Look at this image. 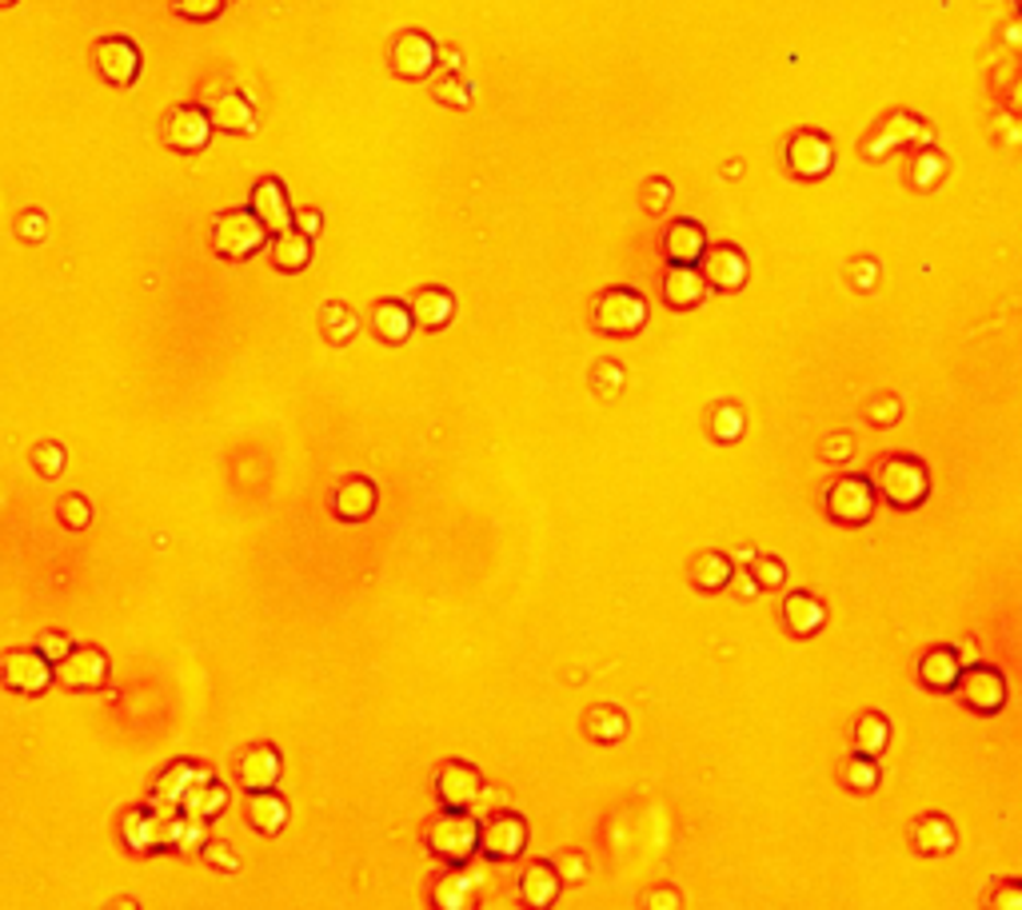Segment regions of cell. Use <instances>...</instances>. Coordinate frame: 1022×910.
<instances>
[{
	"instance_id": "44dd1931",
	"label": "cell",
	"mask_w": 1022,
	"mask_h": 910,
	"mask_svg": "<svg viewBox=\"0 0 1022 910\" xmlns=\"http://www.w3.org/2000/svg\"><path fill=\"white\" fill-rule=\"evenodd\" d=\"M407 312H412V324L424 332H443L456 319V296H451L448 288H419L416 296L407 300Z\"/></svg>"
},
{
	"instance_id": "d590c367",
	"label": "cell",
	"mask_w": 1022,
	"mask_h": 910,
	"mask_svg": "<svg viewBox=\"0 0 1022 910\" xmlns=\"http://www.w3.org/2000/svg\"><path fill=\"white\" fill-rule=\"evenodd\" d=\"M883 771L879 763H875V755H863V751H855V755L843 763V787L851 790V795H871V790L879 787Z\"/></svg>"
},
{
	"instance_id": "277c9868",
	"label": "cell",
	"mask_w": 1022,
	"mask_h": 910,
	"mask_svg": "<svg viewBox=\"0 0 1022 910\" xmlns=\"http://www.w3.org/2000/svg\"><path fill=\"white\" fill-rule=\"evenodd\" d=\"M823 507L839 527H863L875 519L879 495H875V483L867 475H835V480L827 483Z\"/></svg>"
},
{
	"instance_id": "1f68e13d",
	"label": "cell",
	"mask_w": 1022,
	"mask_h": 910,
	"mask_svg": "<svg viewBox=\"0 0 1022 910\" xmlns=\"http://www.w3.org/2000/svg\"><path fill=\"white\" fill-rule=\"evenodd\" d=\"M687 575H692V583L699 587V592H723L727 583H731V575H735V563L727 560L723 551H699L692 560V568H687Z\"/></svg>"
},
{
	"instance_id": "7402d4cb",
	"label": "cell",
	"mask_w": 1022,
	"mask_h": 910,
	"mask_svg": "<svg viewBox=\"0 0 1022 910\" xmlns=\"http://www.w3.org/2000/svg\"><path fill=\"white\" fill-rule=\"evenodd\" d=\"M519 902L528 910H548L555 907V899H560L563 890V878H560V867L555 863H531L524 875H519Z\"/></svg>"
},
{
	"instance_id": "f1b7e54d",
	"label": "cell",
	"mask_w": 1022,
	"mask_h": 910,
	"mask_svg": "<svg viewBox=\"0 0 1022 910\" xmlns=\"http://www.w3.org/2000/svg\"><path fill=\"white\" fill-rule=\"evenodd\" d=\"M224 807H228V787L212 779L209 771H204V775H200V779L188 787L184 799H180V811L192 814V819H204V823H209V819H216Z\"/></svg>"
},
{
	"instance_id": "ab89813d",
	"label": "cell",
	"mask_w": 1022,
	"mask_h": 910,
	"mask_svg": "<svg viewBox=\"0 0 1022 910\" xmlns=\"http://www.w3.org/2000/svg\"><path fill=\"white\" fill-rule=\"evenodd\" d=\"M982 907L990 910H1022V883L1019 878H1002L990 887V895L982 899Z\"/></svg>"
},
{
	"instance_id": "83f0119b",
	"label": "cell",
	"mask_w": 1022,
	"mask_h": 910,
	"mask_svg": "<svg viewBox=\"0 0 1022 910\" xmlns=\"http://www.w3.org/2000/svg\"><path fill=\"white\" fill-rule=\"evenodd\" d=\"M368 324H372L375 340L392 344V348H396V344H404L407 336H412V328H416L404 300H380V304L372 307V319H368Z\"/></svg>"
},
{
	"instance_id": "ffe728a7",
	"label": "cell",
	"mask_w": 1022,
	"mask_h": 910,
	"mask_svg": "<svg viewBox=\"0 0 1022 910\" xmlns=\"http://www.w3.org/2000/svg\"><path fill=\"white\" fill-rule=\"evenodd\" d=\"M375 483L368 480V475H348V480H340V487L332 492V512H336V519H344V524H363V519H372L375 512Z\"/></svg>"
},
{
	"instance_id": "ba28073f",
	"label": "cell",
	"mask_w": 1022,
	"mask_h": 910,
	"mask_svg": "<svg viewBox=\"0 0 1022 910\" xmlns=\"http://www.w3.org/2000/svg\"><path fill=\"white\" fill-rule=\"evenodd\" d=\"M436 799L448 811H472L475 802L484 799V775L463 759H448L436 771Z\"/></svg>"
},
{
	"instance_id": "f546056e",
	"label": "cell",
	"mask_w": 1022,
	"mask_h": 910,
	"mask_svg": "<svg viewBox=\"0 0 1022 910\" xmlns=\"http://www.w3.org/2000/svg\"><path fill=\"white\" fill-rule=\"evenodd\" d=\"M248 823H252V831L260 834H280L288 827V802L284 795H276V787L268 790H248Z\"/></svg>"
},
{
	"instance_id": "8fae6325",
	"label": "cell",
	"mask_w": 1022,
	"mask_h": 910,
	"mask_svg": "<svg viewBox=\"0 0 1022 910\" xmlns=\"http://www.w3.org/2000/svg\"><path fill=\"white\" fill-rule=\"evenodd\" d=\"M53 679L68 692H97L109 683V655L100 648H72L60 663H53Z\"/></svg>"
},
{
	"instance_id": "7c38bea8",
	"label": "cell",
	"mask_w": 1022,
	"mask_h": 910,
	"mask_svg": "<svg viewBox=\"0 0 1022 910\" xmlns=\"http://www.w3.org/2000/svg\"><path fill=\"white\" fill-rule=\"evenodd\" d=\"M92 60H97L100 80L112 88H133L136 77H141V48L128 36H104V41H97Z\"/></svg>"
},
{
	"instance_id": "3957f363",
	"label": "cell",
	"mask_w": 1022,
	"mask_h": 910,
	"mask_svg": "<svg viewBox=\"0 0 1022 910\" xmlns=\"http://www.w3.org/2000/svg\"><path fill=\"white\" fill-rule=\"evenodd\" d=\"M209 240L212 252L221 256V260H248V256H256L268 244V228L256 220L252 209H232L212 220Z\"/></svg>"
},
{
	"instance_id": "cb8c5ba5",
	"label": "cell",
	"mask_w": 1022,
	"mask_h": 910,
	"mask_svg": "<svg viewBox=\"0 0 1022 910\" xmlns=\"http://www.w3.org/2000/svg\"><path fill=\"white\" fill-rule=\"evenodd\" d=\"M707 248V232L695 220H671L663 232V256L667 263H699Z\"/></svg>"
},
{
	"instance_id": "ac0fdd59",
	"label": "cell",
	"mask_w": 1022,
	"mask_h": 910,
	"mask_svg": "<svg viewBox=\"0 0 1022 910\" xmlns=\"http://www.w3.org/2000/svg\"><path fill=\"white\" fill-rule=\"evenodd\" d=\"M280 775H284V759L272 743H252L236 763V779L244 790H268L280 783Z\"/></svg>"
},
{
	"instance_id": "836d02e7",
	"label": "cell",
	"mask_w": 1022,
	"mask_h": 910,
	"mask_svg": "<svg viewBox=\"0 0 1022 910\" xmlns=\"http://www.w3.org/2000/svg\"><path fill=\"white\" fill-rule=\"evenodd\" d=\"M583 731H587V739H595V743H619V739L627 735V719L616 703H595V707H587V715H583Z\"/></svg>"
},
{
	"instance_id": "7a4b0ae2",
	"label": "cell",
	"mask_w": 1022,
	"mask_h": 910,
	"mask_svg": "<svg viewBox=\"0 0 1022 910\" xmlns=\"http://www.w3.org/2000/svg\"><path fill=\"white\" fill-rule=\"evenodd\" d=\"M475 843H480V823H475L468 811H448V807H443V811L436 814V819H428V827H424V846L440 858L443 867L472 863Z\"/></svg>"
},
{
	"instance_id": "9c48e42d",
	"label": "cell",
	"mask_w": 1022,
	"mask_h": 910,
	"mask_svg": "<svg viewBox=\"0 0 1022 910\" xmlns=\"http://www.w3.org/2000/svg\"><path fill=\"white\" fill-rule=\"evenodd\" d=\"M783 156H787V172L799 176V180H823L835 168V148H831V141H827L823 132L815 128L795 132Z\"/></svg>"
},
{
	"instance_id": "6da1fadb",
	"label": "cell",
	"mask_w": 1022,
	"mask_h": 910,
	"mask_svg": "<svg viewBox=\"0 0 1022 910\" xmlns=\"http://www.w3.org/2000/svg\"><path fill=\"white\" fill-rule=\"evenodd\" d=\"M871 483H875V495H883L899 512H914L931 495V472L914 456H890V460H883Z\"/></svg>"
},
{
	"instance_id": "f35d334b",
	"label": "cell",
	"mask_w": 1022,
	"mask_h": 910,
	"mask_svg": "<svg viewBox=\"0 0 1022 910\" xmlns=\"http://www.w3.org/2000/svg\"><path fill=\"white\" fill-rule=\"evenodd\" d=\"M56 516H60V524L68 527V531H80V527H89V519H92V507H89V499L85 495H65L60 504H56Z\"/></svg>"
},
{
	"instance_id": "b9f144b4",
	"label": "cell",
	"mask_w": 1022,
	"mask_h": 910,
	"mask_svg": "<svg viewBox=\"0 0 1022 910\" xmlns=\"http://www.w3.org/2000/svg\"><path fill=\"white\" fill-rule=\"evenodd\" d=\"M177 12L192 24H209L224 12V0H177Z\"/></svg>"
},
{
	"instance_id": "30bf717a",
	"label": "cell",
	"mask_w": 1022,
	"mask_h": 910,
	"mask_svg": "<svg viewBox=\"0 0 1022 910\" xmlns=\"http://www.w3.org/2000/svg\"><path fill=\"white\" fill-rule=\"evenodd\" d=\"M436 56H440L436 53V41H431L428 33H419V29H407V33H400L396 41L388 44V68H392L400 80L431 77Z\"/></svg>"
},
{
	"instance_id": "7bdbcfd3",
	"label": "cell",
	"mask_w": 1022,
	"mask_h": 910,
	"mask_svg": "<svg viewBox=\"0 0 1022 910\" xmlns=\"http://www.w3.org/2000/svg\"><path fill=\"white\" fill-rule=\"evenodd\" d=\"M436 100H440V104H451V109H468V104H472V88L463 85L460 77H448L436 85Z\"/></svg>"
},
{
	"instance_id": "f907efd6",
	"label": "cell",
	"mask_w": 1022,
	"mask_h": 910,
	"mask_svg": "<svg viewBox=\"0 0 1022 910\" xmlns=\"http://www.w3.org/2000/svg\"><path fill=\"white\" fill-rule=\"evenodd\" d=\"M21 232L29 236V240H41V232H45V216H41V212H29L24 224H21Z\"/></svg>"
},
{
	"instance_id": "7dc6e473",
	"label": "cell",
	"mask_w": 1022,
	"mask_h": 910,
	"mask_svg": "<svg viewBox=\"0 0 1022 910\" xmlns=\"http://www.w3.org/2000/svg\"><path fill=\"white\" fill-rule=\"evenodd\" d=\"M680 902H683L680 890H675V887H660V890H651L648 899H643V907H648V910H675Z\"/></svg>"
},
{
	"instance_id": "d6986e66",
	"label": "cell",
	"mask_w": 1022,
	"mask_h": 910,
	"mask_svg": "<svg viewBox=\"0 0 1022 910\" xmlns=\"http://www.w3.org/2000/svg\"><path fill=\"white\" fill-rule=\"evenodd\" d=\"M707 284L695 263H667V276H663V304L671 312H695L704 304Z\"/></svg>"
},
{
	"instance_id": "5bb4252c",
	"label": "cell",
	"mask_w": 1022,
	"mask_h": 910,
	"mask_svg": "<svg viewBox=\"0 0 1022 910\" xmlns=\"http://www.w3.org/2000/svg\"><path fill=\"white\" fill-rule=\"evenodd\" d=\"M165 144L172 148V153H204L212 141V124H209V112L196 109V104H180V109H172L165 116Z\"/></svg>"
},
{
	"instance_id": "d6a6232c",
	"label": "cell",
	"mask_w": 1022,
	"mask_h": 910,
	"mask_svg": "<svg viewBox=\"0 0 1022 910\" xmlns=\"http://www.w3.org/2000/svg\"><path fill=\"white\" fill-rule=\"evenodd\" d=\"M955 846V827H951V819L946 814H923L919 823H914V851L926 858L934 855H946Z\"/></svg>"
},
{
	"instance_id": "ee69618b",
	"label": "cell",
	"mask_w": 1022,
	"mask_h": 910,
	"mask_svg": "<svg viewBox=\"0 0 1022 910\" xmlns=\"http://www.w3.org/2000/svg\"><path fill=\"white\" fill-rule=\"evenodd\" d=\"M200 858L209 863V867H216V870H236L240 863H236V851H232L228 843H204L200 846Z\"/></svg>"
},
{
	"instance_id": "e0dca14e",
	"label": "cell",
	"mask_w": 1022,
	"mask_h": 910,
	"mask_svg": "<svg viewBox=\"0 0 1022 910\" xmlns=\"http://www.w3.org/2000/svg\"><path fill=\"white\" fill-rule=\"evenodd\" d=\"M252 212L256 220L268 228V236H276V232H288L292 228V220H296V212H292V200H288V188L284 180H276V176H265V180H256L252 188Z\"/></svg>"
},
{
	"instance_id": "4316f807",
	"label": "cell",
	"mask_w": 1022,
	"mask_h": 910,
	"mask_svg": "<svg viewBox=\"0 0 1022 910\" xmlns=\"http://www.w3.org/2000/svg\"><path fill=\"white\" fill-rule=\"evenodd\" d=\"M204 775V767L200 763H192V759H177L168 771H160V779H156L153 787V807H177L180 811V799L188 795V787Z\"/></svg>"
},
{
	"instance_id": "4fadbf2b",
	"label": "cell",
	"mask_w": 1022,
	"mask_h": 910,
	"mask_svg": "<svg viewBox=\"0 0 1022 910\" xmlns=\"http://www.w3.org/2000/svg\"><path fill=\"white\" fill-rule=\"evenodd\" d=\"M0 683L16 695H41L53 683V663L36 648L9 651V655L0 659Z\"/></svg>"
},
{
	"instance_id": "2e32d148",
	"label": "cell",
	"mask_w": 1022,
	"mask_h": 910,
	"mask_svg": "<svg viewBox=\"0 0 1022 910\" xmlns=\"http://www.w3.org/2000/svg\"><path fill=\"white\" fill-rule=\"evenodd\" d=\"M431 907L436 910H472L480 907V878L468 870V863L443 867L431 878Z\"/></svg>"
},
{
	"instance_id": "5b68a950",
	"label": "cell",
	"mask_w": 1022,
	"mask_h": 910,
	"mask_svg": "<svg viewBox=\"0 0 1022 910\" xmlns=\"http://www.w3.org/2000/svg\"><path fill=\"white\" fill-rule=\"evenodd\" d=\"M592 324L604 336H636L648 324V300L636 288H607L592 307Z\"/></svg>"
},
{
	"instance_id": "9a60e30c",
	"label": "cell",
	"mask_w": 1022,
	"mask_h": 910,
	"mask_svg": "<svg viewBox=\"0 0 1022 910\" xmlns=\"http://www.w3.org/2000/svg\"><path fill=\"white\" fill-rule=\"evenodd\" d=\"M699 263H704V284L715 288V292H739V288L748 284V256H743V248H735V244H715V248H704V256H699Z\"/></svg>"
},
{
	"instance_id": "c3c4849f",
	"label": "cell",
	"mask_w": 1022,
	"mask_h": 910,
	"mask_svg": "<svg viewBox=\"0 0 1022 910\" xmlns=\"http://www.w3.org/2000/svg\"><path fill=\"white\" fill-rule=\"evenodd\" d=\"M883 412H871V424H890V419H899V400H883Z\"/></svg>"
},
{
	"instance_id": "e575fe53",
	"label": "cell",
	"mask_w": 1022,
	"mask_h": 910,
	"mask_svg": "<svg viewBox=\"0 0 1022 910\" xmlns=\"http://www.w3.org/2000/svg\"><path fill=\"white\" fill-rule=\"evenodd\" d=\"M890 743V723L887 715L879 711H863L855 719V751H863V755H883Z\"/></svg>"
},
{
	"instance_id": "4dcf8cb0",
	"label": "cell",
	"mask_w": 1022,
	"mask_h": 910,
	"mask_svg": "<svg viewBox=\"0 0 1022 910\" xmlns=\"http://www.w3.org/2000/svg\"><path fill=\"white\" fill-rule=\"evenodd\" d=\"M312 263V236H304L300 228L276 232L272 236V268L276 272H304Z\"/></svg>"
},
{
	"instance_id": "8d00e7d4",
	"label": "cell",
	"mask_w": 1022,
	"mask_h": 910,
	"mask_svg": "<svg viewBox=\"0 0 1022 910\" xmlns=\"http://www.w3.org/2000/svg\"><path fill=\"white\" fill-rule=\"evenodd\" d=\"M743 436V412L735 404H719L711 416V439L715 443H735Z\"/></svg>"
},
{
	"instance_id": "f6af8a7d",
	"label": "cell",
	"mask_w": 1022,
	"mask_h": 910,
	"mask_svg": "<svg viewBox=\"0 0 1022 910\" xmlns=\"http://www.w3.org/2000/svg\"><path fill=\"white\" fill-rule=\"evenodd\" d=\"M36 651H41L48 663H60V659L72 651V643H68V636H60V631H45V636L36 639Z\"/></svg>"
},
{
	"instance_id": "60d3db41",
	"label": "cell",
	"mask_w": 1022,
	"mask_h": 910,
	"mask_svg": "<svg viewBox=\"0 0 1022 910\" xmlns=\"http://www.w3.org/2000/svg\"><path fill=\"white\" fill-rule=\"evenodd\" d=\"M33 468L41 475H48V480H56V475L65 472V448H60V443H53V439H48V443H36V448H33Z\"/></svg>"
},
{
	"instance_id": "816d5d0a",
	"label": "cell",
	"mask_w": 1022,
	"mask_h": 910,
	"mask_svg": "<svg viewBox=\"0 0 1022 910\" xmlns=\"http://www.w3.org/2000/svg\"><path fill=\"white\" fill-rule=\"evenodd\" d=\"M292 228H300L304 236H316V232H319V212H300V216L292 220Z\"/></svg>"
},
{
	"instance_id": "681fc988",
	"label": "cell",
	"mask_w": 1022,
	"mask_h": 910,
	"mask_svg": "<svg viewBox=\"0 0 1022 910\" xmlns=\"http://www.w3.org/2000/svg\"><path fill=\"white\" fill-rule=\"evenodd\" d=\"M823 456H827V460H831V456H835V460H846V456H851V439H846V436H835V439H827Z\"/></svg>"
},
{
	"instance_id": "8992f818",
	"label": "cell",
	"mask_w": 1022,
	"mask_h": 910,
	"mask_svg": "<svg viewBox=\"0 0 1022 910\" xmlns=\"http://www.w3.org/2000/svg\"><path fill=\"white\" fill-rule=\"evenodd\" d=\"M955 692L967 711L999 715L1002 707H1007V675H1002L999 667H990V663H970V667L963 663Z\"/></svg>"
},
{
	"instance_id": "484cf974",
	"label": "cell",
	"mask_w": 1022,
	"mask_h": 910,
	"mask_svg": "<svg viewBox=\"0 0 1022 910\" xmlns=\"http://www.w3.org/2000/svg\"><path fill=\"white\" fill-rule=\"evenodd\" d=\"M783 623H787L791 636L811 639L815 631L827 623V607L819 604L811 592H791L787 599H783Z\"/></svg>"
},
{
	"instance_id": "603a6c76",
	"label": "cell",
	"mask_w": 1022,
	"mask_h": 910,
	"mask_svg": "<svg viewBox=\"0 0 1022 910\" xmlns=\"http://www.w3.org/2000/svg\"><path fill=\"white\" fill-rule=\"evenodd\" d=\"M209 124L212 132H232V136H248V132L256 128V109L252 100L244 97V92H224V97H216L209 104Z\"/></svg>"
},
{
	"instance_id": "db71d44e",
	"label": "cell",
	"mask_w": 1022,
	"mask_h": 910,
	"mask_svg": "<svg viewBox=\"0 0 1022 910\" xmlns=\"http://www.w3.org/2000/svg\"><path fill=\"white\" fill-rule=\"evenodd\" d=\"M9 4H16V0H0V9H9Z\"/></svg>"
},
{
	"instance_id": "52a82bcc",
	"label": "cell",
	"mask_w": 1022,
	"mask_h": 910,
	"mask_svg": "<svg viewBox=\"0 0 1022 910\" xmlns=\"http://www.w3.org/2000/svg\"><path fill=\"white\" fill-rule=\"evenodd\" d=\"M528 846V819L516 811H495L480 823V843L475 851L487 858V863H512V858L524 855Z\"/></svg>"
},
{
	"instance_id": "74e56055",
	"label": "cell",
	"mask_w": 1022,
	"mask_h": 910,
	"mask_svg": "<svg viewBox=\"0 0 1022 910\" xmlns=\"http://www.w3.org/2000/svg\"><path fill=\"white\" fill-rule=\"evenodd\" d=\"M751 580H755V587L775 592V587L787 583V568H783V560H775V555H751Z\"/></svg>"
},
{
	"instance_id": "bcb514c9",
	"label": "cell",
	"mask_w": 1022,
	"mask_h": 910,
	"mask_svg": "<svg viewBox=\"0 0 1022 910\" xmlns=\"http://www.w3.org/2000/svg\"><path fill=\"white\" fill-rule=\"evenodd\" d=\"M914 165H919V168H914V184H919V188L934 184V176L943 172V160H939V156H934V153L919 156V160H914Z\"/></svg>"
},
{
	"instance_id": "d4e9b609",
	"label": "cell",
	"mask_w": 1022,
	"mask_h": 910,
	"mask_svg": "<svg viewBox=\"0 0 1022 910\" xmlns=\"http://www.w3.org/2000/svg\"><path fill=\"white\" fill-rule=\"evenodd\" d=\"M958 671H963V659L955 648H931L919 659V683L934 695H951L958 683Z\"/></svg>"
},
{
	"instance_id": "f5cc1de1",
	"label": "cell",
	"mask_w": 1022,
	"mask_h": 910,
	"mask_svg": "<svg viewBox=\"0 0 1022 910\" xmlns=\"http://www.w3.org/2000/svg\"><path fill=\"white\" fill-rule=\"evenodd\" d=\"M583 870H587V867H583V855H563V875H568V878H580ZM563 875H560V878H563Z\"/></svg>"
}]
</instances>
